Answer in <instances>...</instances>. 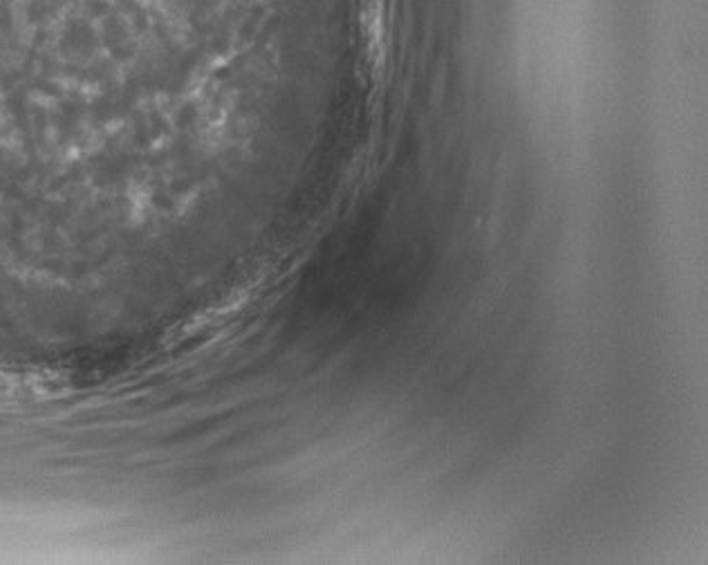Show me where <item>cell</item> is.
I'll return each instance as SVG.
<instances>
[{"label": "cell", "mask_w": 708, "mask_h": 565, "mask_svg": "<svg viewBox=\"0 0 708 565\" xmlns=\"http://www.w3.org/2000/svg\"><path fill=\"white\" fill-rule=\"evenodd\" d=\"M363 21L372 43L384 39V0H363Z\"/></svg>", "instance_id": "1"}]
</instances>
